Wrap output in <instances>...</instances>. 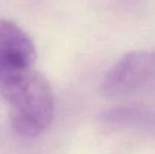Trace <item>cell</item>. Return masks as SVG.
Here are the masks:
<instances>
[{
  "mask_svg": "<svg viewBox=\"0 0 155 154\" xmlns=\"http://www.w3.org/2000/svg\"><path fill=\"white\" fill-rule=\"evenodd\" d=\"M14 130L25 137L39 136L54 116V96L45 76L35 69L0 86Z\"/></svg>",
  "mask_w": 155,
  "mask_h": 154,
  "instance_id": "6da1fadb",
  "label": "cell"
},
{
  "mask_svg": "<svg viewBox=\"0 0 155 154\" xmlns=\"http://www.w3.org/2000/svg\"><path fill=\"white\" fill-rule=\"evenodd\" d=\"M100 91L113 98L155 94V50L124 55L104 75Z\"/></svg>",
  "mask_w": 155,
  "mask_h": 154,
  "instance_id": "7a4b0ae2",
  "label": "cell"
},
{
  "mask_svg": "<svg viewBox=\"0 0 155 154\" xmlns=\"http://www.w3.org/2000/svg\"><path fill=\"white\" fill-rule=\"evenodd\" d=\"M37 53L32 38L8 19H0V86L34 69Z\"/></svg>",
  "mask_w": 155,
  "mask_h": 154,
  "instance_id": "3957f363",
  "label": "cell"
},
{
  "mask_svg": "<svg viewBox=\"0 0 155 154\" xmlns=\"http://www.w3.org/2000/svg\"><path fill=\"white\" fill-rule=\"evenodd\" d=\"M100 119L110 126L155 133V106H121L102 113Z\"/></svg>",
  "mask_w": 155,
  "mask_h": 154,
  "instance_id": "277c9868",
  "label": "cell"
}]
</instances>
